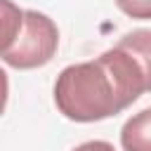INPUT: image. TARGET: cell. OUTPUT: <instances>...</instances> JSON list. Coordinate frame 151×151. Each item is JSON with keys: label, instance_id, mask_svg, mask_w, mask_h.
Instances as JSON below:
<instances>
[{"label": "cell", "instance_id": "1", "mask_svg": "<svg viewBox=\"0 0 151 151\" xmlns=\"http://www.w3.org/2000/svg\"><path fill=\"white\" fill-rule=\"evenodd\" d=\"M142 92H149L144 68L116 45L92 61L66 66L54 83V104L68 120L94 123L120 113Z\"/></svg>", "mask_w": 151, "mask_h": 151}, {"label": "cell", "instance_id": "2", "mask_svg": "<svg viewBox=\"0 0 151 151\" xmlns=\"http://www.w3.org/2000/svg\"><path fill=\"white\" fill-rule=\"evenodd\" d=\"M2 61L12 68L45 66L59 45L57 24L40 12L19 9L2 0Z\"/></svg>", "mask_w": 151, "mask_h": 151}, {"label": "cell", "instance_id": "3", "mask_svg": "<svg viewBox=\"0 0 151 151\" xmlns=\"http://www.w3.org/2000/svg\"><path fill=\"white\" fill-rule=\"evenodd\" d=\"M120 144L125 151H151V109L134 113L123 125Z\"/></svg>", "mask_w": 151, "mask_h": 151}, {"label": "cell", "instance_id": "4", "mask_svg": "<svg viewBox=\"0 0 151 151\" xmlns=\"http://www.w3.org/2000/svg\"><path fill=\"white\" fill-rule=\"evenodd\" d=\"M118 45L123 50H127L139 61V66L144 68V76H146L149 92H151V31L149 28H137V31L123 35L118 40Z\"/></svg>", "mask_w": 151, "mask_h": 151}, {"label": "cell", "instance_id": "5", "mask_svg": "<svg viewBox=\"0 0 151 151\" xmlns=\"http://www.w3.org/2000/svg\"><path fill=\"white\" fill-rule=\"evenodd\" d=\"M116 5L132 19H151V0H116Z\"/></svg>", "mask_w": 151, "mask_h": 151}, {"label": "cell", "instance_id": "6", "mask_svg": "<svg viewBox=\"0 0 151 151\" xmlns=\"http://www.w3.org/2000/svg\"><path fill=\"white\" fill-rule=\"evenodd\" d=\"M73 151H116L109 142H101V139H94V142H85L80 146H76Z\"/></svg>", "mask_w": 151, "mask_h": 151}]
</instances>
